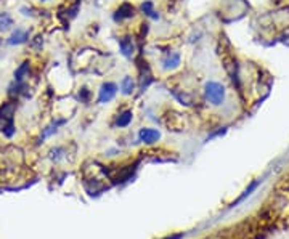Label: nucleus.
I'll return each mask as SVG.
<instances>
[{"mask_svg":"<svg viewBox=\"0 0 289 239\" xmlns=\"http://www.w3.org/2000/svg\"><path fill=\"white\" fill-rule=\"evenodd\" d=\"M15 112H16V100H10L5 101L2 106H0V132L7 137L12 138L15 135Z\"/></svg>","mask_w":289,"mask_h":239,"instance_id":"obj_1","label":"nucleus"},{"mask_svg":"<svg viewBox=\"0 0 289 239\" xmlns=\"http://www.w3.org/2000/svg\"><path fill=\"white\" fill-rule=\"evenodd\" d=\"M225 85L217 82V81H209L204 85V98L207 103H211L212 106H220L225 101Z\"/></svg>","mask_w":289,"mask_h":239,"instance_id":"obj_2","label":"nucleus"},{"mask_svg":"<svg viewBox=\"0 0 289 239\" xmlns=\"http://www.w3.org/2000/svg\"><path fill=\"white\" fill-rule=\"evenodd\" d=\"M118 93V85L114 82H104L100 87L98 92V103L100 104H106L111 100H114V96Z\"/></svg>","mask_w":289,"mask_h":239,"instance_id":"obj_3","label":"nucleus"},{"mask_svg":"<svg viewBox=\"0 0 289 239\" xmlns=\"http://www.w3.org/2000/svg\"><path fill=\"white\" fill-rule=\"evenodd\" d=\"M134 15H135V7L132 4H129V2H124V4H121L116 8L114 15H112V20H114L116 23H122L124 20H130V18H134Z\"/></svg>","mask_w":289,"mask_h":239,"instance_id":"obj_4","label":"nucleus"},{"mask_svg":"<svg viewBox=\"0 0 289 239\" xmlns=\"http://www.w3.org/2000/svg\"><path fill=\"white\" fill-rule=\"evenodd\" d=\"M29 40V31L28 29H23V28H16L10 37L7 39V43L10 47H18V45H23Z\"/></svg>","mask_w":289,"mask_h":239,"instance_id":"obj_5","label":"nucleus"},{"mask_svg":"<svg viewBox=\"0 0 289 239\" xmlns=\"http://www.w3.org/2000/svg\"><path fill=\"white\" fill-rule=\"evenodd\" d=\"M182 63V56H180V53L177 51H167V55H165L161 61V65H162V69L164 71H174V69H177Z\"/></svg>","mask_w":289,"mask_h":239,"instance_id":"obj_6","label":"nucleus"},{"mask_svg":"<svg viewBox=\"0 0 289 239\" xmlns=\"http://www.w3.org/2000/svg\"><path fill=\"white\" fill-rule=\"evenodd\" d=\"M159 138H161V134H159V130H156V129L143 127L138 132V140L143 141V143H146V145H153Z\"/></svg>","mask_w":289,"mask_h":239,"instance_id":"obj_7","label":"nucleus"},{"mask_svg":"<svg viewBox=\"0 0 289 239\" xmlns=\"http://www.w3.org/2000/svg\"><path fill=\"white\" fill-rule=\"evenodd\" d=\"M119 50L122 53V56L132 59L134 55H135V43H134L132 37H129V35H126V37H121L119 39Z\"/></svg>","mask_w":289,"mask_h":239,"instance_id":"obj_8","label":"nucleus"},{"mask_svg":"<svg viewBox=\"0 0 289 239\" xmlns=\"http://www.w3.org/2000/svg\"><path fill=\"white\" fill-rule=\"evenodd\" d=\"M29 71H31V63H29V61H23V63L15 69L13 81L15 82H24L26 77L29 76Z\"/></svg>","mask_w":289,"mask_h":239,"instance_id":"obj_9","label":"nucleus"},{"mask_svg":"<svg viewBox=\"0 0 289 239\" xmlns=\"http://www.w3.org/2000/svg\"><path fill=\"white\" fill-rule=\"evenodd\" d=\"M121 92L122 95H127V96L135 92V81L132 76H126L121 81Z\"/></svg>","mask_w":289,"mask_h":239,"instance_id":"obj_10","label":"nucleus"},{"mask_svg":"<svg viewBox=\"0 0 289 239\" xmlns=\"http://www.w3.org/2000/svg\"><path fill=\"white\" fill-rule=\"evenodd\" d=\"M134 119V112L132 111H124V112H121L119 116L116 117V127L119 129H124V127H129L130 126V122H132Z\"/></svg>","mask_w":289,"mask_h":239,"instance_id":"obj_11","label":"nucleus"},{"mask_svg":"<svg viewBox=\"0 0 289 239\" xmlns=\"http://www.w3.org/2000/svg\"><path fill=\"white\" fill-rule=\"evenodd\" d=\"M142 12H143L146 16L153 18V20H159V15L156 13V10H154V4L151 2V0H145V2L142 4Z\"/></svg>","mask_w":289,"mask_h":239,"instance_id":"obj_12","label":"nucleus"},{"mask_svg":"<svg viewBox=\"0 0 289 239\" xmlns=\"http://www.w3.org/2000/svg\"><path fill=\"white\" fill-rule=\"evenodd\" d=\"M13 26V18L10 13H0V32H5L12 29Z\"/></svg>","mask_w":289,"mask_h":239,"instance_id":"obj_13","label":"nucleus"},{"mask_svg":"<svg viewBox=\"0 0 289 239\" xmlns=\"http://www.w3.org/2000/svg\"><path fill=\"white\" fill-rule=\"evenodd\" d=\"M260 183H262V180H256V182H252V183L249 185V187H248V190L243 193V196H240V198H238V201H236L235 204H238V202H241V201H244V199H246V198L249 196V194H251L254 190H256V188L259 187ZM235 204H233V206H235Z\"/></svg>","mask_w":289,"mask_h":239,"instance_id":"obj_14","label":"nucleus"},{"mask_svg":"<svg viewBox=\"0 0 289 239\" xmlns=\"http://www.w3.org/2000/svg\"><path fill=\"white\" fill-rule=\"evenodd\" d=\"M79 100H81L82 103H89V100H90V90L89 88H85V87H82L81 90H79Z\"/></svg>","mask_w":289,"mask_h":239,"instance_id":"obj_15","label":"nucleus"},{"mask_svg":"<svg viewBox=\"0 0 289 239\" xmlns=\"http://www.w3.org/2000/svg\"><path fill=\"white\" fill-rule=\"evenodd\" d=\"M42 2H47V0H42Z\"/></svg>","mask_w":289,"mask_h":239,"instance_id":"obj_16","label":"nucleus"}]
</instances>
